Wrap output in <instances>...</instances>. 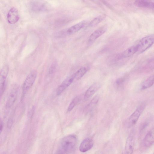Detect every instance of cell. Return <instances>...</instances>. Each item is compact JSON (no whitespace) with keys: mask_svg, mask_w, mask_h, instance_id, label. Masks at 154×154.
Returning a JSON list of instances; mask_svg holds the SVG:
<instances>
[{"mask_svg":"<svg viewBox=\"0 0 154 154\" xmlns=\"http://www.w3.org/2000/svg\"><path fill=\"white\" fill-rule=\"evenodd\" d=\"M19 18L18 11L17 8L13 7L9 10L7 15V20L9 23H16L19 20Z\"/></svg>","mask_w":154,"mask_h":154,"instance_id":"30bf717a","label":"cell"},{"mask_svg":"<svg viewBox=\"0 0 154 154\" xmlns=\"http://www.w3.org/2000/svg\"><path fill=\"white\" fill-rule=\"evenodd\" d=\"M146 106V104L144 103H141L138 106L129 118V124L130 125L132 126L136 124Z\"/></svg>","mask_w":154,"mask_h":154,"instance_id":"277c9868","label":"cell"},{"mask_svg":"<svg viewBox=\"0 0 154 154\" xmlns=\"http://www.w3.org/2000/svg\"><path fill=\"white\" fill-rule=\"evenodd\" d=\"M74 81L73 74L66 78L57 88L56 90L57 95H59L60 94Z\"/></svg>","mask_w":154,"mask_h":154,"instance_id":"9c48e42d","label":"cell"},{"mask_svg":"<svg viewBox=\"0 0 154 154\" xmlns=\"http://www.w3.org/2000/svg\"><path fill=\"white\" fill-rule=\"evenodd\" d=\"M106 17V16L104 14L97 17L90 22L89 24V26L91 27L96 26L104 20Z\"/></svg>","mask_w":154,"mask_h":154,"instance_id":"d6986e66","label":"cell"},{"mask_svg":"<svg viewBox=\"0 0 154 154\" xmlns=\"http://www.w3.org/2000/svg\"><path fill=\"white\" fill-rule=\"evenodd\" d=\"M14 122L13 119L11 118H10L8 120V127H10L12 125Z\"/></svg>","mask_w":154,"mask_h":154,"instance_id":"d4e9b609","label":"cell"},{"mask_svg":"<svg viewBox=\"0 0 154 154\" xmlns=\"http://www.w3.org/2000/svg\"><path fill=\"white\" fill-rule=\"evenodd\" d=\"M9 67L8 65H5L2 69L0 75V94L1 97L3 94L5 88L6 78L9 72Z\"/></svg>","mask_w":154,"mask_h":154,"instance_id":"8992f818","label":"cell"},{"mask_svg":"<svg viewBox=\"0 0 154 154\" xmlns=\"http://www.w3.org/2000/svg\"><path fill=\"white\" fill-rule=\"evenodd\" d=\"M154 84V75H152L148 78L143 83L141 88L145 89L151 87Z\"/></svg>","mask_w":154,"mask_h":154,"instance_id":"e0dca14e","label":"cell"},{"mask_svg":"<svg viewBox=\"0 0 154 154\" xmlns=\"http://www.w3.org/2000/svg\"><path fill=\"white\" fill-rule=\"evenodd\" d=\"M153 154H154V153Z\"/></svg>","mask_w":154,"mask_h":154,"instance_id":"f1b7e54d","label":"cell"},{"mask_svg":"<svg viewBox=\"0 0 154 154\" xmlns=\"http://www.w3.org/2000/svg\"><path fill=\"white\" fill-rule=\"evenodd\" d=\"M79 98L78 97L74 98L68 107V111L70 112L71 111L79 102Z\"/></svg>","mask_w":154,"mask_h":154,"instance_id":"ffe728a7","label":"cell"},{"mask_svg":"<svg viewBox=\"0 0 154 154\" xmlns=\"http://www.w3.org/2000/svg\"><path fill=\"white\" fill-rule=\"evenodd\" d=\"M86 22L82 21L68 28L66 31V33L68 35H71L79 31L83 28L85 26Z\"/></svg>","mask_w":154,"mask_h":154,"instance_id":"2e32d148","label":"cell"},{"mask_svg":"<svg viewBox=\"0 0 154 154\" xmlns=\"http://www.w3.org/2000/svg\"><path fill=\"white\" fill-rule=\"evenodd\" d=\"M99 99V97L97 95L95 96L88 105V109L90 110L92 109L98 102Z\"/></svg>","mask_w":154,"mask_h":154,"instance_id":"44dd1931","label":"cell"},{"mask_svg":"<svg viewBox=\"0 0 154 154\" xmlns=\"http://www.w3.org/2000/svg\"><path fill=\"white\" fill-rule=\"evenodd\" d=\"M4 126V124L3 122L1 120V122H0V131L1 132L2 131L3 129V128Z\"/></svg>","mask_w":154,"mask_h":154,"instance_id":"4316f807","label":"cell"},{"mask_svg":"<svg viewBox=\"0 0 154 154\" xmlns=\"http://www.w3.org/2000/svg\"><path fill=\"white\" fill-rule=\"evenodd\" d=\"M93 140L89 138H86L81 143L79 149L82 152H86L90 149L93 145Z\"/></svg>","mask_w":154,"mask_h":154,"instance_id":"7c38bea8","label":"cell"},{"mask_svg":"<svg viewBox=\"0 0 154 154\" xmlns=\"http://www.w3.org/2000/svg\"><path fill=\"white\" fill-rule=\"evenodd\" d=\"M57 68V63L55 62L53 63L50 66L49 70V73L50 74H53L55 72Z\"/></svg>","mask_w":154,"mask_h":154,"instance_id":"7402d4cb","label":"cell"},{"mask_svg":"<svg viewBox=\"0 0 154 154\" xmlns=\"http://www.w3.org/2000/svg\"><path fill=\"white\" fill-rule=\"evenodd\" d=\"M18 89V86L15 85L11 89L6 102V107L7 109L10 108L15 102L17 98Z\"/></svg>","mask_w":154,"mask_h":154,"instance_id":"52a82bcc","label":"cell"},{"mask_svg":"<svg viewBox=\"0 0 154 154\" xmlns=\"http://www.w3.org/2000/svg\"></svg>","mask_w":154,"mask_h":154,"instance_id":"83f0119b","label":"cell"},{"mask_svg":"<svg viewBox=\"0 0 154 154\" xmlns=\"http://www.w3.org/2000/svg\"><path fill=\"white\" fill-rule=\"evenodd\" d=\"M149 123V122L148 120H146L140 126L141 130H143L145 129L148 125Z\"/></svg>","mask_w":154,"mask_h":154,"instance_id":"cb8c5ba5","label":"cell"},{"mask_svg":"<svg viewBox=\"0 0 154 154\" xmlns=\"http://www.w3.org/2000/svg\"><path fill=\"white\" fill-rule=\"evenodd\" d=\"M154 43V35H151L141 39L137 44L138 48L137 52L142 53L150 48Z\"/></svg>","mask_w":154,"mask_h":154,"instance_id":"7a4b0ae2","label":"cell"},{"mask_svg":"<svg viewBox=\"0 0 154 154\" xmlns=\"http://www.w3.org/2000/svg\"><path fill=\"white\" fill-rule=\"evenodd\" d=\"M154 143V128L149 131L143 140L144 145L147 147L150 146Z\"/></svg>","mask_w":154,"mask_h":154,"instance_id":"4fadbf2b","label":"cell"},{"mask_svg":"<svg viewBox=\"0 0 154 154\" xmlns=\"http://www.w3.org/2000/svg\"><path fill=\"white\" fill-rule=\"evenodd\" d=\"M125 79L124 77H121L118 79L116 81V85L118 86L122 85L125 82Z\"/></svg>","mask_w":154,"mask_h":154,"instance_id":"603a6c76","label":"cell"},{"mask_svg":"<svg viewBox=\"0 0 154 154\" xmlns=\"http://www.w3.org/2000/svg\"><path fill=\"white\" fill-rule=\"evenodd\" d=\"M76 140V137L74 135L67 136L63 137L61 140L59 149L68 154L75 147Z\"/></svg>","mask_w":154,"mask_h":154,"instance_id":"6da1fadb","label":"cell"},{"mask_svg":"<svg viewBox=\"0 0 154 154\" xmlns=\"http://www.w3.org/2000/svg\"><path fill=\"white\" fill-rule=\"evenodd\" d=\"M37 75V71L35 70H33L31 71L27 76L22 86L23 96H24L33 85L36 79Z\"/></svg>","mask_w":154,"mask_h":154,"instance_id":"3957f363","label":"cell"},{"mask_svg":"<svg viewBox=\"0 0 154 154\" xmlns=\"http://www.w3.org/2000/svg\"><path fill=\"white\" fill-rule=\"evenodd\" d=\"M107 29V26L104 25L94 31L90 36L88 40V45L92 44L98 37L105 33Z\"/></svg>","mask_w":154,"mask_h":154,"instance_id":"ba28073f","label":"cell"},{"mask_svg":"<svg viewBox=\"0 0 154 154\" xmlns=\"http://www.w3.org/2000/svg\"><path fill=\"white\" fill-rule=\"evenodd\" d=\"M87 71V69L85 67L80 68L76 72L73 74L74 81L80 79L86 73Z\"/></svg>","mask_w":154,"mask_h":154,"instance_id":"ac0fdd59","label":"cell"},{"mask_svg":"<svg viewBox=\"0 0 154 154\" xmlns=\"http://www.w3.org/2000/svg\"><path fill=\"white\" fill-rule=\"evenodd\" d=\"M100 84L98 83H94L91 85L85 92L84 99L86 100L92 97L100 88Z\"/></svg>","mask_w":154,"mask_h":154,"instance_id":"5bb4252c","label":"cell"},{"mask_svg":"<svg viewBox=\"0 0 154 154\" xmlns=\"http://www.w3.org/2000/svg\"><path fill=\"white\" fill-rule=\"evenodd\" d=\"M55 154H67L60 149H58L55 152Z\"/></svg>","mask_w":154,"mask_h":154,"instance_id":"484cf974","label":"cell"},{"mask_svg":"<svg viewBox=\"0 0 154 154\" xmlns=\"http://www.w3.org/2000/svg\"><path fill=\"white\" fill-rule=\"evenodd\" d=\"M134 4L137 6L139 7L147 8L154 9V0H136L134 2Z\"/></svg>","mask_w":154,"mask_h":154,"instance_id":"9a60e30c","label":"cell"},{"mask_svg":"<svg viewBox=\"0 0 154 154\" xmlns=\"http://www.w3.org/2000/svg\"><path fill=\"white\" fill-rule=\"evenodd\" d=\"M135 134L132 131L128 135L125 143V154H132L135 142Z\"/></svg>","mask_w":154,"mask_h":154,"instance_id":"5b68a950","label":"cell"},{"mask_svg":"<svg viewBox=\"0 0 154 154\" xmlns=\"http://www.w3.org/2000/svg\"><path fill=\"white\" fill-rule=\"evenodd\" d=\"M138 48L137 44L129 47L119 56V59H122L128 57L137 52Z\"/></svg>","mask_w":154,"mask_h":154,"instance_id":"8fae6325","label":"cell"}]
</instances>
